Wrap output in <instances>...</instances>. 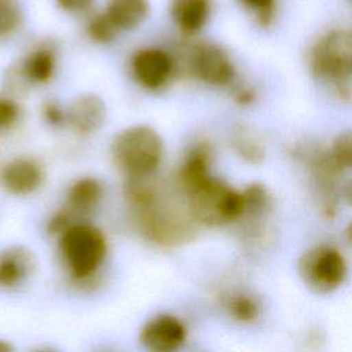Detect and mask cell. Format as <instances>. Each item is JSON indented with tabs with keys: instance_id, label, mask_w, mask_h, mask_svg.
Wrapping results in <instances>:
<instances>
[{
	"instance_id": "3957f363",
	"label": "cell",
	"mask_w": 352,
	"mask_h": 352,
	"mask_svg": "<svg viewBox=\"0 0 352 352\" xmlns=\"http://www.w3.org/2000/svg\"><path fill=\"white\" fill-rule=\"evenodd\" d=\"M58 249L69 275L77 282L92 279L107 254V241L96 226L76 221L58 239Z\"/></svg>"
},
{
	"instance_id": "8992f818",
	"label": "cell",
	"mask_w": 352,
	"mask_h": 352,
	"mask_svg": "<svg viewBox=\"0 0 352 352\" xmlns=\"http://www.w3.org/2000/svg\"><path fill=\"white\" fill-rule=\"evenodd\" d=\"M309 69L340 99L351 98L352 55L349 32L331 30L318 38L309 52Z\"/></svg>"
},
{
	"instance_id": "d6a6232c",
	"label": "cell",
	"mask_w": 352,
	"mask_h": 352,
	"mask_svg": "<svg viewBox=\"0 0 352 352\" xmlns=\"http://www.w3.org/2000/svg\"><path fill=\"white\" fill-rule=\"evenodd\" d=\"M33 352H55V351H52L50 348H38V349H34Z\"/></svg>"
},
{
	"instance_id": "f1b7e54d",
	"label": "cell",
	"mask_w": 352,
	"mask_h": 352,
	"mask_svg": "<svg viewBox=\"0 0 352 352\" xmlns=\"http://www.w3.org/2000/svg\"><path fill=\"white\" fill-rule=\"evenodd\" d=\"M256 91L250 85H238L234 89V99L241 106H250L256 100Z\"/></svg>"
},
{
	"instance_id": "83f0119b",
	"label": "cell",
	"mask_w": 352,
	"mask_h": 352,
	"mask_svg": "<svg viewBox=\"0 0 352 352\" xmlns=\"http://www.w3.org/2000/svg\"><path fill=\"white\" fill-rule=\"evenodd\" d=\"M58 7L70 14H81L91 8L95 0H55Z\"/></svg>"
},
{
	"instance_id": "30bf717a",
	"label": "cell",
	"mask_w": 352,
	"mask_h": 352,
	"mask_svg": "<svg viewBox=\"0 0 352 352\" xmlns=\"http://www.w3.org/2000/svg\"><path fill=\"white\" fill-rule=\"evenodd\" d=\"M135 80L147 89H160L173 73V59L162 48L147 47L135 52L131 60Z\"/></svg>"
},
{
	"instance_id": "ba28073f",
	"label": "cell",
	"mask_w": 352,
	"mask_h": 352,
	"mask_svg": "<svg viewBox=\"0 0 352 352\" xmlns=\"http://www.w3.org/2000/svg\"><path fill=\"white\" fill-rule=\"evenodd\" d=\"M188 70L201 82L212 87H230L236 69L226 50L214 43H198L188 55Z\"/></svg>"
},
{
	"instance_id": "484cf974",
	"label": "cell",
	"mask_w": 352,
	"mask_h": 352,
	"mask_svg": "<svg viewBox=\"0 0 352 352\" xmlns=\"http://www.w3.org/2000/svg\"><path fill=\"white\" fill-rule=\"evenodd\" d=\"M19 116V104L11 98L0 96V129L11 128L18 121Z\"/></svg>"
},
{
	"instance_id": "f546056e",
	"label": "cell",
	"mask_w": 352,
	"mask_h": 352,
	"mask_svg": "<svg viewBox=\"0 0 352 352\" xmlns=\"http://www.w3.org/2000/svg\"><path fill=\"white\" fill-rule=\"evenodd\" d=\"M344 198L352 206V179H349L344 186Z\"/></svg>"
},
{
	"instance_id": "9a60e30c",
	"label": "cell",
	"mask_w": 352,
	"mask_h": 352,
	"mask_svg": "<svg viewBox=\"0 0 352 352\" xmlns=\"http://www.w3.org/2000/svg\"><path fill=\"white\" fill-rule=\"evenodd\" d=\"M102 183L92 177L84 176L74 180L66 194V210L76 219L77 216L92 212L103 198Z\"/></svg>"
},
{
	"instance_id": "836d02e7",
	"label": "cell",
	"mask_w": 352,
	"mask_h": 352,
	"mask_svg": "<svg viewBox=\"0 0 352 352\" xmlns=\"http://www.w3.org/2000/svg\"><path fill=\"white\" fill-rule=\"evenodd\" d=\"M349 48H351V55H352V30H349Z\"/></svg>"
},
{
	"instance_id": "277c9868",
	"label": "cell",
	"mask_w": 352,
	"mask_h": 352,
	"mask_svg": "<svg viewBox=\"0 0 352 352\" xmlns=\"http://www.w3.org/2000/svg\"><path fill=\"white\" fill-rule=\"evenodd\" d=\"M290 154L307 173L322 213L333 217L337 212L344 169L334 160L330 147H323L312 140H301L290 147Z\"/></svg>"
},
{
	"instance_id": "d4e9b609",
	"label": "cell",
	"mask_w": 352,
	"mask_h": 352,
	"mask_svg": "<svg viewBox=\"0 0 352 352\" xmlns=\"http://www.w3.org/2000/svg\"><path fill=\"white\" fill-rule=\"evenodd\" d=\"M248 11H250L260 26L267 28L272 23L276 10V0H238Z\"/></svg>"
},
{
	"instance_id": "e0dca14e",
	"label": "cell",
	"mask_w": 352,
	"mask_h": 352,
	"mask_svg": "<svg viewBox=\"0 0 352 352\" xmlns=\"http://www.w3.org/2000/svg\"><path fill=\"white\" fill-rule=\"evenodd\" d=\"M104 14L117 30L139 28L150 14L148 0H107Z\"/></svg>"
},
{
	"instance_id": "4316f807",
	"label": "cell",
	"mask_w": 352,
	"mask_h": 352,
	"mask_svg": "<svg viewBox=\"0 0 352 352\" xmlns=\"http://www.w3.org/2000/svg\"><path fill=\"white\" fill-rule=\"evenodd\" d=\"M43 118L51 126H59L66 120V113L60 107V104L55 100H48L43 106Z\"/></svg>"
},
{
	"instance_id": "5bb4252c",
	"label": "cell",
	"mask_w": 352,
	"mask_h": 352,
	"mask_svg": "<svg viewBox=\"0 0 352 352\" xmlns=\"http://www.w3.org/2000/svg\"><path fill=\"white\" fill-rule=\"evenodd\" d=\"M36 267L34 254L23 246H10L0 252V287L21 285Z\"/></svg>"
},
{
	"instance_id": "603a6c76",
	"label": "cell",
	"mask_w": 352,
	"mask_h": 352,
	"mask_svg": "<svg viewBox=\"0 0 352 352\" xmlns=\"http://www.w3.org/2000/svg\"><path fill=\"white\" fill-rule=\"evenodd\" d=\"M330 151L344 170H352V128L340 132L334 138Z\"/></svg>"
},
{
	"instance_id": "1f68e13d",
	"label": "cell",
	"mask_w": 352,
	"mask_h": 352,
	"mask_svg": "<svg viewBox=\"0 0 352 352\" xmlns=\"http://www.w3.org/2000/svg\"><path fill=\"white\" fill-rule=\"evenodd\" d=\"M345 236H346V241L349 242V245L352 246V220L348 223V226L345 228Z\"/></svg>"
},
{
	"instance_id": "ac0fdd59",
	"label": "cell",
	"mask_w": 352,
	"mask_h": 352,
	"mask_svg": "<svg viewBox=\"0 0 352 352\" xmlns=\"http://www.w3.org/2000/svg\"><path fill=\"white\" fill-rule=\"evenodd\" d=\"M56 69V55L50 47H38L28 54L22 63V74L33 84L48 82Z\"/></svg>"
},
{
	"instance_id": "6da1fadb",
	"label": "cell",
	"mask_w": 352,
	"mask_h": 352,
	"mask_svg": "<svg viewBox=\"0 0 352 352\" xmlns=\"http://www.w3.org/2000/svg\"><path fill=\"white\" fill-rule=\"evenodd\" d=\"M147 179L129 180L126 194L138 210L142 232L158 245L173 246L190 241L195 221L187 209L175 208L158 197V191L146 184Z\"/></svg>"
},
{
	"instance_id": "ffe728a7",
	"label": "cell",
	"mask_w": 352,
	"mask_h": 352,
	"mask_svg": "<svg viewBox=\"0 0 352 352\" xmlns=\"http://www.w3.org/2000/svg\"><path fill=\"white\" fill-rule=\"evenodd\" d=\"M232 147L236 155L249 164H260L265 157V150L258 138L246 128H239L232 135Z\"/></svg>"
},
{
	"instance_id": "7c38bea8",
	"label": "cell",
	"mask_w": 352,
	"mask_h": 352,
	"mask_svg": "<svg viewBox=\"0 0 352 352\" xmlns=\"http://www.w3.org/2000/svg\"><path fill=\"white\" fill-rule=\"evenodd\" d=\"M106 104L96 94H80L66 111V120L80 135H91L99 131L106 121Z\"/></svg>"
},
{
	"instance_id": "8fae6325",
	"label": "cell",
	"mask_w": 352,
	"mask_h": 352,
	"mask_svg": "<svg viewBox=\"0 0 352 352\" xmlns=\"http://www.w3.org/2000/svg\"><path fill=\"white\" fill-rule=\"evenodd\" d=\"M44 182V169L32 158L18 157L8 161L0 170V184L14 195H29Z\"/></svg>"
},
{
	"instance_id": "44dd1931",
	"label": "cell",
	"mask_w": 352,
	"mask_h": 352,
	"mask_svg": "<svg viewBox=\"0 0 352 352\" xmlns=\"http://www.w3.org/2000/svg\"><path fill=\"white\" fill-rule=\"evenodd\" d=\"M226 309L230 316L242 323H250L257 319L260 305L257 300L246 293L231 294L226 301Z\"/></svg>"
},
{
	"instance_id": "cb8c5ba5",
	"label": "cell",
	"mask_w": 352,
	"mask_h": 352,
	"mask_svg": "<svg viewBox=\"0 0 352 352\" xmlns=\"http://www.w3.org/2000/svg\"><path fill=\"white\" fill-rule=\"evenodd\" d=\"M22 14L14 0H0V38L10 36L21 23Z\"/></svg>"
},
{
	"instance_id": "7a4b0ae2",
	"label": "cell",
	"mask_w": 352,
	"mask_h": 352,
	"mask_svg": "<svg viewBox=\"0 0 352 352\" xmlns=\"http://www.w3.org/2000/svg\"><path fill=\"white\" fill-rule=\"evenodd\" d=\"M110 151L117 168L129 180L148 179L162 162L164 142L154 128L136 124L114 136Z\"/></svg>"
},
{
	"instance_id": "52a82bcc",
	"label": "cell",
	"mask_w": 352,
	"mask_h": 352,
	"mask_svg": "<svg viewBox=\"0 0 352 352\" xmlns=\"http://www.w3.org/2000/svg\"><path fill=\"white\" fill-rule=\"evenodd\" d=\"M297 270L304 283L320 294L338 289L348 272L345 257L330 245H318L302 253Z\"/></svg>"
},
{
	"instance_id": "d6986e66",
	"label": "cell",
	"mask_w": 352,
	"mask_h": 352,
	"mask_svg": "<svg viewBox=\"0 0 352 352\" xmlns=\"http://www.w3.org/2000/svg\"><path fill=\"white\" fill-rule=\"evenodd\" d=\"M243 214L241 219L248 217L257 220L264 216L271 208V195L265 186L261 183H252L242 190Z\"/></svg>"
},
{
	"instance_id": "4fadbf2b",
	"label": "cell",
	"mask_w": 352,
	"mask_h": 352,
	"mask_svg": "<svg viewBox=\"0 0 352 352\" xmlns=\"http://www.w3.org/2000/svg\"><path fill=\"white\" fill-rule=\"evenodd\" d=\"M212 146L208 142H197L188 148L179 169V182L186 194L212 176Z\"/></svg>"
},
{
	"instance_id": "9c48e42d",
	"label": "cell",
	"mask_w": 352,
	"mask_h": 352,
	"mask_svg": "<svg viewBox=\"0 0 352 352\" xmlns=\"http://www.w3.org/2000/svg\"><path fill=\"white\" fill-rule=\"evenodd\" d=\"M186 337V324L170 314L153 316L144 323L139 334V340L147 352H177Z\"/></svg>"
},
{
	"instance_id": "7402d4cb",
	"label": "cell",
	"mask_w": 352,
	"mask_h": 352,
	"mask_svg": "<svg viewBox=\"0 0 352 352\" xmlns=\"http://www.w3.org/2000/svg\"><path fill=\"white\" fill-rule=\"evenodd\" d=\"M87 33L89 38L98 44H107L114 40L117 28L104 12L94 15L87 23Z\"/></svg>"
},
{
	"instance_id": "5b68a950",
	"label": "cell",
	"mask_w": 352,
	"mask_h": 352,
	"mask_svg": "<svg viewBox=\"0 0 352 352\" xmlns=\"http://www.w3.org/2000/svg\"><path fill=\"white\" fill-rule=\"evenodd\" d=\"M186 195L187 210L195 224L221 227L241 220L243 214L242 191L213 175Z\"/></svg>"
},
{
	"instance_id": "2e32d148",
	"label": "cell",
	"mask_w": 352,
	"mask_h": 352,
	"mask_svg": "<svg viewBox=\"0 0 352 352\" xmlns=\"http://www.w3.org/2000/svg\"><path fill=\"white\" fill-rule=\"evenodd\" d=\"M170 15L183 33L195 34L209 19L210 0H172Z\"/></svg>"
},
{
	"instance_id": "4dcf8cb0",
	"label": "cell",
	"mask_w": 352,
	"mask_h": 352,
	"mask_svg": "<svg viewBox=\"0 0 352 352\" xmlns=\"http://www.w3.org/2000/svg\"><path fill=\"white\" fill-rule=\"evenodd\" d=\"M0 352H15V349L8 341L0 338Z\"/></svg>"
}]
</instances>
